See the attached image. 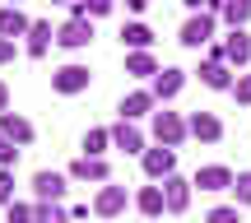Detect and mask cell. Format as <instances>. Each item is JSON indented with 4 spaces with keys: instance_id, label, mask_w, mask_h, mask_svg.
Wrapping results in <instances>:
<instances>
[{
    "instance_id": "cell-1",
    "label": "cell",
    "mask_w": 251,
    "mask_h": 223,
    "mask_svg": "<svg viewBox=\"0 0 251 223\" xmlns=\"http://www.w3.org/2000/svg\"><path fill=\"white\" fill-rule=\"evenodd\" d=\"M186 135H191V130H186V116H181V112H168V107L153 112V140H158L163 149H177Z\"/></svg>"
},
{
    "instance_id": "cell-2",
    "label": "cell",
    "mask_w": 251,
    "mask_h": 223,
    "mask_svg": "<svg viewBox=\"0 0 251 223\" xmlns=\"http://www.w3.org/2000/svg\"><path fill=\"white\" fill-rule=\"evenodd\" d=\"M140 163H144V177H149L153 186H163L168 177H177V149H163V144L158 149H144Z\"/></svg>"
},
{
    "instance_id": "cell-3",
    "label": "cell",
    "mask_w": 251,
    "mask_h": 223,
    "mask_svg": "<svg viewBox=\"0 0 251 223\" xmlns=\"http://www.w3.org/2000/svg\"><path fill=\"white\" fill-rule=\"evenodd\" d=\"M89 84H93V70H89V65H75V61H70V65H61V70L51 74V89H56V93H65V98L84 93Z\"/></svg>"
},
{
    "instance_id": "cell-4",
    "label": "cell",
    "mask_w": 251,
    "mask_h": 223,
    "mask_svg": "<svg viewBox=\"0 0 251 223\" xmlns=\"http://www.w3.org/2000/svg\"><path fill=\"white\" fill-rule=\"evenodd\" d=\"M181 47H191V51L214 47V14H191L181 24Z\"/></svg>"
},
{
    "instance_id": "cell-5",
    "label": "cell",
    "mask_w": 251,
    "mask_h": 223,
    "mask_svg": "<svg viewBox=\"0 0 251 223\" xmlns=\"http://www.w3.org/2000/svg\"><path fill=\"white\" fill-rule=\"evenodd\" d=\"M89 42H93V24L89 19H65V24L56 28V47H65V51H84Z\"/></svg>"
},
{
    "instance_id": "cell-6",
    "label": "cell",
    "mask_w": 251,
    "mask_h": 223,
    "mask_svg": "<svg viewBox=\"0 0 251 223\" xmlns=\"http://www.w3.org/2000/svg\"><path fill=\"white\" fill-rule=\"evenodd\" d=\"M181 89H186V70H177V65H163V70L153 74V84H149L153 102H172Z\"/></svg>"
},
{
    "instance_id": "cell-7",
    "label": "cell",
    "mask_w": 251,
    "mask_h": 223,
    "mask_svg": "<svg viewBox=\"0 0 251 223\" xmlns=\"http://www.w3.org/2000/svg\"><path fill=\"white\" fill-rule=\"evenodd\" d=\"M126 205H130V196H126V186H98V196H93V214L98 219H117L126 214Z\"/></svg>"
},
{
    "instance_id": "cell-8",
    "label": "cell",
    "mask_w": 251,
    "mask_h": 223,
    "mask_svg": "<svg viewBox=\"0 0 251 223\" xmlns=\"http://www.w3.org/2000/svg\"><path fill=\"white\" fill-rule=\"evenodd\" d=\"M186 130H191V140H200V144H219L224 140V121H219L214 112H191Z\"/></svg>"
},
{
    "instance_id": "cell-9",
    "label": "cell",
    "mask_w": 251,
    "mask_h": 223,
    "mask_svg": "<svg viewBox=\"0 0 251 223\" xmlns=\"http://www.w3.org/2000/svg\"><path fill=\"white\" fill-rule=\"evenodd\" d=\"M70 181H93V186H107L112 181V168H107V158H75L70 163Z\"/></svg>"
},
{
    "instance_id": "cell-10",
    "label": "cell",
    "mask_w": 251,
    "mask_h": 223,
    "mask_svg": "<svg viewBox=\"0 0 251 223\" xmlns=\"http://www.w3.org/2000/svg\"><path fill=\"white\" fill-rule=\"evenodd\" d=\"M33 196H37V205H61L65 177H61V172H51V168H42V172L33 177Z\"/></svg>"
},
{
    "instance_id": "cell-11",
    "label": "cell",
    "mask_w": 251,
    "mask_h": 223,
    "mask_svg": "<svg viewBox=\"0 0 251 223\" xmlns=\"http://www.w3.org/2000/svg\"><path fill=\"white\" fill-rule=\"evenodd\" d=\"M0 135H5L9 144H19V149H28V144H33V121H28V116H19V112H5L0 116Z\"/></svg>"
},
{
    "instance_id": "cell-12",
    "label": "cell",
    "mask_w": 251,
    "mask_h": 223,
    "mask_svg": "<svg viewBox=\"0 0 251 223\" xmlns=\"http://www.w3.org/2000/svg\"><path fill=\"white\" fill-rule=\"evenodd\" d=\"M233 168H224V163H209V168H200L196 177H191V186H200V191H233Z\"/></svg>"
},
{
    "instance_id": "cell-13",
    "label": "cell",
    "mask_w": 251,
    "mask_h": 223,
    "mask_svg": "<svg viewBox=\"0 0 251 223\" xmlns=\"http://www.w3.org/2000/svg\"><path fill=\"white\" fill-rule=\"evenodd\" d=\"M200 84H205V89H214V93H233L237 70H228L224 61H205V65H200Z\"/></svg>"
},
{
    "instance_id": "cell-14",
    "label": "cell",
    "mask_w": 251,
    "mask_h": 223,
    "mask_svg": "<svg viewBox=\"0 0 251 223\" xmlns=\"http://www.w3.org/2000/svg\"><path fill=\"white\" fill-rule=\"evenodd\" d=\"M224 61H228V70H237V74L247 70V61H251V33H228L224 37Z\"/></svg>"
},
{
    "instance_id": "cell-15",
    "label": "cell",
    "mask_w": 251,
    "mask_h": 223,
    "mask_svg": "<svg viewBox=\"0 0 251 223\" xmlns=\"http://www.w3.org/2000/svg\"><path fill=\"white\" fill-rule=\"evenodd\" d=\"M153 107H158V102H153V93H149V89H135V93H126V98H121L117 112H121V121L135 125L140 116H153Z\"/></svg>"
},
{
    "instance_id": "cell-16",
    "label": "cell",
    "mask_w": 251,
    "mask_h": 223,
    "mask_svg": "<svg viewBox=\"0 0 251 223\" xmlns=\"http://www.w3.org/2000/svg\"><path fill=\"white\" fill-rule=\"evenodd\" d=\"M112 149L140 153V158H144V130H140V125H130V121H117V125H112Z\"/></svg>"
},
{
    "instance_id": "cell-17",
    "label": "cell",
    "mask_w": 251,
    "mask_h": 223,
    "mask_svg": "<svg viewBox=\"0 0 251 223\" xmlns=\"http://www.w3.org/2000/svg\"><path fill=\"white\" fill-rule=\"evenodd\" d=\"M51 42H56L51 24H47V19H33V28H28V42H24L28 61H42V56H47V47H51Z\"/></svg>"
},
{
    "instance_id": "cell-18",
    "label": "cell",
    "mask_w": 251,
    "mask_h": 223,
    "mask_svg": "<svg viewBox=\"0 0 251 223\" xmlns=\"http://www.w3.org/2000/svg\"><path fill=\"white\" fill-rule=\"evenodd\" d=\"M163 205H168V214H186V205H191V181L186 177H168V181H163Z\"/></svg>"
},
{
    "instance_id": "cell-19",
    "label": "cell",
    "mask_w": 251,
    "mask_h": 223,
    "mask_svg": "<svg viewBox=\"0 0 251 223\" xmlns=\"http://www.w3.org/2000/svg\"><path fill=\"white\" fill-rule=\"evenodd\" d=\"M28 28H33V19H28L24 9H14V5L0 9V37H5V42H14V37H28Z\"/></svg>"
},
{
    "instance_id": "cell-20",
    "label": "cell",
    "mask_w": 251,
    "mask_h": 223,
    "mask_svg": "<svg viewBox=\"0 0 251 223\" xmlns=\"http://www.w3.org/2000/svg\"><path fill=\"white\" fill-rule=\"evenodd\" d=\"M158 70H163V65L153 61V51H130V56H126V74H135V79H149L153 84Z\"/></svg>"
},
{
    "instance_id": "cell-21",
    "label": "cell",
    "mask_w": 251,
    "mask_h": 223,
    "mask_svg": "<svg viewBox=\"0 0 251 223\" xmlns=\"http://www.w3.org/2000/svg\"><path fill=\"white\" fill-rule=\"evenodd\" d=\"M135 209H140L144 219L168 214V205H163V186H140V196H135Z\"/></svg>"
},
{
    "instance_id": "cell-22",
    "label": "cell",
    "mask_w": 251,
    "mask_h": 223,
    "mask_svg": "<svg viewBox=\"0 0 251 223\" xmlns=\"http://www.w3.org/2000/svg\"><path fill=\"white\" fill-rule=\"evenodd\" d=\"M121 47H130V51H149V47H153V28L149 24H126L121 28Z\"/></svg>"
},
{
    "instance_id": "cell-23",
    "label": "cell",
    "mask_w": 251,
    "mask_h": 223,
    "mask_svg": "<svg viewBox=\"0 0 251 223\" xmlns=\"http://www.w3.org/2000/svg\"><path fill=\"white\" fill-rule=\"evenodd\" d=\"M107 149H112V130H102V125L84 130V158H102Z\"/></svg>"
},
{
    "instance_id": "cell-24",
    "label": "cell",
    "mask_w": 251,
    "mask_h": 223,
    "mask_svg": "<svg viewBox=\"0 0 251 223\" xmlns=\"http://www.w3.org/2000/svg\"><path fill=\"white\" fill-rule=\"evenodd\" d=\"M107 14H112V0H75L70 5V19H89V24L107 19Z\"/></svg>"
},
{
    "instance_id": "cell-25",
    "label": "cell",
    "mask_w": 251,
    "mask_h": 223,
    "mask_svg": "<svg viewBox=\"0 0 251 223\" xmlns=\"http://www.w3.org/2000/svg\"><path fill=\"white\" fill-rule=\"evenodd\" d=\"M251 19V0H224V24L233 33H242V24Z\"/></svg>"
},
{
    "instance_id": "cell-26",
    "label": "cell",
    "mask_w": 251,
    "mask_h": 223,
    "mask_svg": "<svg viewBox=\"0 0 251 223\" xmlns=\"http://www.w3.org/2000/svg\"><path fill=\"white\" fill-rule=\"evenodd\" d=\"M33 223H70V209H61V205H33Z\"/></svg>"
},
{
    "instance_id": "cell-27",
    "label": "cell",
    "mask_w": 251,
    "mask_h": 223,
    "mask_svg": "<svg viewBox=\"0 0 251 223\" xmlns=\"http://www.w3.org/2000/svg\"><path fill=\"white\" fill-rule=\"evenodd\" d=\"M205 223H242V219H237V205H214L205 214Z\"/></svg>"
},
{
    "instance_id": "cell-28",
    "label": "cell",
    "mask_w": 251,
    "mask_h": 223,
    "mask_svg": "<svg viewBox=\"0 0 251 223\" xmlns=\"http://www.w3.org/2000/svg\"><path fill=\"white\" fill-rule=\"evenodd\" d=\"M14 163H19V144H9L0 135V172H14Z\"/></svg>"
},
{
    "instance_id": "cell-29",
    "label": "cell",
    "mask_w": 251,
    "mask_h": 223,
    "mask_svg": "<svg viewBox=\"0 0 251 223\" xmlns=\"http://www.w3.org/2000/svg\"><path fill=\"white\" fill-rule=\"evenodd\" d=\"M5 223H33V205H24V200H14V205L5 209Z\"/></svg>"
},
{
    "instance_id": "cell-30",
    "label": "cell",
    "mask_w": 251,
    "mask_h": 223,
    "mask_svg": "<svg viewBox=\"0 0 251 223\" xmlns=\"http://www.w3.org/2000/svg\"><path fill=\"white\" fill-rule=\"evenodd\" d=\"M233 196H237V205H251V172H237V181H233Z\"/></svg>"
},
{
    "instance_id": "cell-31",
    "label": "cell",
    "mask_w": 251,
    "mask_h": 223,
    "mask_svg": "<svg viewBox=\"0 0 251 223\" xmlns=\"http://www.w3.org/2000/svg\"><path fill=\"white\" fill-rule=\"evenodd\" d=\"M233 98L242 102V107H251V74H247V70L237 74V84H233Z\"/></svg>"
},
{
    "instance_id": "cell-32",
    "label": "cell",
    "mask_w": 251,
    "mask_h": 223,
    "mask_svg": "<svg viewBox=\"0 0 251 223\" xmlns=\"http://www.w3.org/2000/svg\"><path fill=\"white\" fill-rule=\"evenodd\" d=\"M0 205H14V172H0Z\"/></svg>"
},
{
    "instance_id": "cell-33",
    "label": "cell",
    "mask_w": 251,
    "mask_h": 223,
    "mask_svg": "<svg viewBox=\"0 0 251 223\" xmlns=\"http://www.w3.org/2000/svg\"><path fill=\"white\" fill-rule=\"evenodd\" d=\"M14 61V42H5V37H0V65H9Z\"/></svg>"
},
{
    "instance_id": "cell-34",
    "label": "cell",
    "mask_w": 251,
    "mask_h": 223,
    "mask_svg": "<svg viewBox=\"0 0 251 223\" xmlns=\"http://www.w3.org/2000/svg\"><path fill=\"white\" fill-rule=\"evenodd\" d=\"M9 112V89H5V79H0V116Z\"/></svg>"
}]
</instances>
